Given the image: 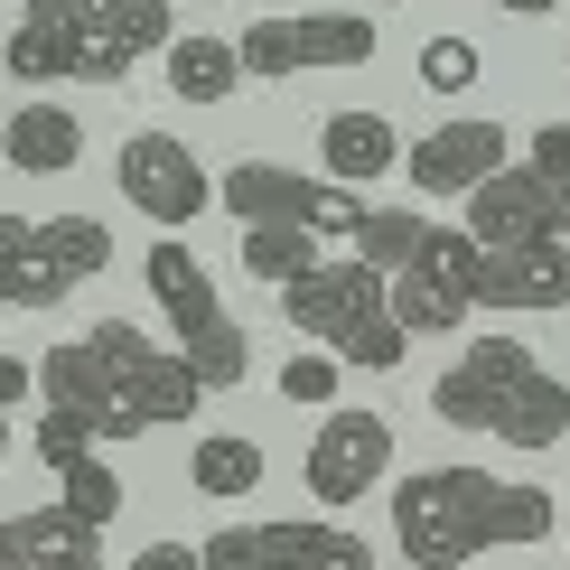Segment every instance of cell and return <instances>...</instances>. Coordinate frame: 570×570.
<instances>
[{
	"label": "cell",
	"mask_w": 570,
	"mask_h": 570,
	"mask_svg": "<svg viewBox=\"0 0 570 570\" xmlns=\"http://www.w3.org/2000/svg\"><path fill=\"white\" fill-rule=\"evenodd\" d=\"M478 308H570V244H533V253H487L478 263Z\"/></svg>",
	"instance_id": "cell-16"
},
{
	"label": "cell",
	"mask_w": 570,
	"mask_h": 570,
	"mask_svg": "<svg viewBox=\"0 0 570 570\" xmlns=\"http://www.w3.org/2000/svg\"><path fill=\"white\" fill-rule=\"evenodd\" d=\"M94 19H104V0H19L10 76H19V85H85Z\"/></svg>",
	"instance_id": "cell-11"
},
{
	"label": "cell",
	"mask_w": 570,
	"mask_h": 570,
	"mask_svg": "<svg viewBox=\"0 0 570 570\" xmlns=\"http://www.w3.org/2000/svg\"><path fill=\"white\" fill-rule=\"evenodd\" d=\"M29 449H38V468H47V478H66V468H85L94 449H104V431H94L85 412H38Z\"/></svg>",
	"instance_id": "cell-27"
},
{
	"label": "cell",
	"mask_w": 570,
	"mask_h": 570,
	"mask_svg": "<svg viewBox=\"0 0 570 570\" xmlns=\"http://www.w3.org/2000/svg\"><path fill=\"white\" fill-rule=\"evenodd\" d=\"M244 76H346V66L374 57V19L365 10H281V19H253L244 38Z\"/></svg>",
	"instance_id": "cell-7"
},
{
	"label": "cell",
	"mask_w": 570,
	"mask_h": 570,
	"mask_svg": "<svg viewBox=\"0 0 570 570\" xmlns=\"http://www.w3.org/2000/svg\"><path fill=\"white\" fill-rule=\"evenodd\" d=\"M421 85H431V94H468V85H478V47H468V38H431V47H421Z\"/></svg>",
	"instance_id": "cell-30"
},
{
	"label": "cell",
	"mask_w": 570,
	"mask_h": 570,
	"mask_svg": "<svg viewBox=\"0 0 570 570\" xmlns=\"http://www.w3.org/2000/svg\"><path fill=\"white\" fill-rule=\"evenodd\" d=\"M131 570H206V542H150Z\"/></svg>",
	"instance_id": "cell-32"
},
{
	"label": "cell",
	"mask_w": 570,
	"mask_h": 570,
	"mask_svg": "<svg viewBox=\"0 0 570 570\" xmlns=\"http://www.w3.org/2000/svg\"><path fill=\"white\" fill-rule=\"evenodd\" d=\"M431 234H440V225H431V216H412V206H374L365 234H355V263H374L384 281H402L421 253H431Z\"/></svg>",
	"instance_id": "cell-25"
},
{
	"label": "cell",
	"mask_w": 570,
	"mask_h": 570,
	"mask_svg": "<svg viewBox=\"0 0 570 570\" xmlns=\"http://www.w3.org/2000/svg\"><path fill=\"white\" fill-rule=\"evenodd\" d=\"M38 393V355H0V402H29Z\"/></svg>",
	"instance_id": "cell-33"
},
{
	"label": "cell",
	"mask_w": 570,
	"mask_h": 570,
	"mask_svg": "<svg viewBox=\"0 0 570 570\" xmlns=\"http://www.w3.org/2000/svg\"><path fill=\"white\" fill-rule=\"evenodd\" d=\"M38 393H47V412H85L94 431H112V374H104V355H94V337L47 346L38 355Z\"/></svg>",
	"instance_id": "cell-20"
},
{
	"label": "cell",
	"mask_w": 570,
	"mask_h": 570,
	"mask_svg": "<svg viewBox=\"0 0 570 570\" xmlns=\"http://www.w3.org/2000/svg\"><path fill=\"white\" fill-rule=\"evenodd\" d=\"M150 47H159V57L178 47V10H169V0H104L94 47H85V85H122Z\"/></svg>",
	"instance_id": "cell-14"
},
{
	"label": "cell",
	"mask_w": 570,
	"mask_h": 570,
	"mask_svg": "<svg viewBox=\"0 0 570 570\" xmlns=\"http://www.w3.org/2000/svg\"><path fill=\"white\" fill-rule=\"evenodd\" d=\"M514 169V131L487 122V112H468V122H440L412 140V159H402V178L421 187V197H478L487 178Z\"/></svg>",
	"instance_id": "cell-9"
},
{
	"label": "cell",
	"mask_w": 570,
	"mask_h": 570,
	"mask_svg": "<svg viewBox=\"0 0 570 570\" xmlns=\"http://www.w3.org/2000/svg\"><path fill=\"white\" fill-rule=\"evenodd\" d=\"M0 159H10L19 178H57V169H76V159H85V122L66 104H19L10 131H0Z\"/></svg>",
	"instance_id": "cell-18"
},
{
	"label": "cell",
	"mask_w": 570,
	"mask_h": 570,
	"mask_svg": "<svg viewBox=\"0 0 570 570\" xmlns=\"http://www.w3.org/2000/svg\"><path fill=\"white\" fill-rule=\"evenodd\" d=\"M393 318L412 327V337H449V327L478 318V291H468L459 272H440V263H412L393 281Z\"/></svg>",
	"instance_id": "cell-21"
},
{
	"label": "cell",
	"mask_w": 570,
	"mask_h": 570,
	"mask_svg": "<svg viewBox=\"0 0 570 570\" xmlns=\"http://www.w3.org/2000/svg\"><path fill=\"white\" fill-rule=\"evenodd\" d=\"M468 234H478L487 253H533V244H561V225H552V187H542L533 169L487 178L478 197H468Z\"/></svg>",
	"instance_id": "cell-13"
},
{
	"label": "cell",
	"mask_w": 570,
	"mask_h": 570,
	"mask_svg": "<svg viewBox=\"0 0 570 570\" xmlns=\"http://www.w3.org/2000/svg\"><path fill=\"white\" fill-rule=\"evenodd\" d=\"M281 318H291L299 346H327L337 365H365V374H393L412 355V327L393 318V281L355 253H327L308 281L281 291Z\"/></svg>",
	"instance_id": "cell-2"
},
{
	"label": "cell",
	"mask_w": 570,
	"mask_h": 570,
	"mask_svg": "<svg viewBox=\"0 0 570 570\" xmlns=\"http://www.w3.org/2000/svg\"><path fill=\"white\" fill-rule=\"evenodd\" d=\"M524 374H533V346L505 337V327H487V337H468V355L431 384V412L459 421V431H495V402L524 384Z\"/></svg>",
	"instance_id": "cell-12"
},
{
	"label": "cell",
	"mask_w": 570,
	"mask_h": 570,
	"mask_svg": "<svg viewBox=\"0 0 570 570\" xmlns=\"http://www.w3.org/2000/svg\"><path fill=\"white\" fill-rule=\"evenodd\" d=\"M318 159H327L337 187L365 197V178H393L402 159H412V140H402L384 112H327V122H318Z\"/></svg>",
	"instance_id": "cell-17"
},
{
	"label": "cell",
	"mask_w": 570,
	"mask_h": 570,
	"mask_svg": "<svg viewBox=\"0 0 570 570\" xmlns=\"http://www.w3.org/2000/svg\"><path fill=\"white\" fill-rule=\"evenodd\" d=\"M57 505H66V514H85V524L104 533L112 514H122V478H112L104 459H85V468H66V478H57Z\"/></svg>",
	"instance_id": "cell-28"
},
{
	"label": "cell",
	"mask_w": 570,
	"mask_h": 570,
	"mask_svg": "<svg viewBox=\"0 0 570 570\" xmlns=\"http://www.w3.org/2000/svg\"><path fill=\"white\" fill-rule=\"evenodd\" d=\"M561 524V505L533 478H487V468H421L393 487V542L421 570H459L478 552H514Z\"/></svg>",
	"instance_id": "cell-1"
},
{
	"label": "cell",
	"mask_w": 570,
	"mask_h": 570,
	"mask_svg": "<svg viewBox=\"0 0 570 570\" xmlns=\"http://www.w3.org/2000/svg\"><path fill=\"white\" fill-rule=\"evenodd\" d=\"M272 570H374V542H355L346 524H253Z\"/></svg>",
	"instance_id": "cell-22"
},
{
	"label": "cell",
	"mask_w": 570,
	"mask_h": 570,
	"mask_svg": "<svg viewBox=\"0 0 570 570\" xmlns=\"http://www.w3.org/2000/svg\"><path fill=\"white\" fill-rule=\"evenodd\" d=\"M112 178H122V197H131L159 234H187L206 206H216V178L197 169V150H187L178 131H131L122 159H112Z\"/></svg>",
	"instance_id": "cell-8"
},
{
	"label": "cell",
	"mask_w": 570,
	"mask_h": 570,
	"mask_svg": "<svg viewBox=\"0 0 570 570\" xmlns=\"http://www.w3.org/2000/svg\"><path fill=\"white\" fill-rule=\"evenodd\" d=\"M337 355L327 346H291V365H281V402H337Z\"/></svg>",
	"instance_id": "cell-29"
},
{
	"label": "cell",
	"mask_w": 570,
	"mask_h": 570,
	"mask_svg": "<svg viewBox=\"0 0 570 570\" xmlns=\"http://www.w3.org/2000/svg\"><path fill=\"white\" fill-rule=\"evenodd\" d=\"M85 337L112 374V431L104 440H140V431H169V421H197V402L216 393L178 346H150V327H131V318H94Z\"/></svg>",
	"instance_id": "cell-3"
},
{
	"label": "cell",
	"mask_w": 570,
	"mask_h": 570,
	"mask_svg": "<svg viewBox=\"0 0 570 570\" xmlns=\"http://www.w3.org/2000/svg\"><path fill=\"white\" fill-rule=\"evenodd\" d=\"M487 440H505V449H524V459H542V449H561L570 440V384H552V374H524L505 402H495V431Z\"/></svg>",
	"instance_id": "cell-19"
},
{
	"label": "cell",
	"mask_w": 570,
	"mask_h": 570,
	"mask_svg": "<svg viewBox=\"0 0 570 570\" xmlns=\"http://www.w3.org/2000/svg\"><path fill=\"white\" fill-rule=\"evenodd\" d=\"M384 468H393V421L384 412H327L318 440H308V495L318 505H365Z\"/></svg>",
	"instance_id": "cell-10"
},
{
	"label": "cell",
	"mask_w": 570,
	"mask_h": 570,
	"mask_svg": "<svg viewBox=\"0 0 570 570\" xmlns=\"http://www.w3.org/2000/svg\"><path fill=\"white\" fill-rule=\"evenodd\" d=\"M365 10H402V0H365Z\"/></svg>",
	"instance_id": "cell-34"
},
{
	"label": "cell",
	"mask_w": 570,
	"mask_h": 570,
	"mask_svg": "<svg viewBox=\"0 0 570 570\" xmlns=\"http://www.w3.org/2000/svg\"><path fill=\"white\" fill-rule=\"evenodd\" d=\"M318 263H327V244H318L308 225H253V234H244V272H253V281H272V291L308 281Z\"/></svg>",
	"instance_id": "cell-26"
},
{
	"label": "cell",
	"mask_w": 570,
	"mask_h": 570,
	"mask_svg": "<svg viewBox=\"0 0 570 570\" xmlns=\"http://www.w3.org/2000/svg\"><path fill=\"white\" fill-rule=\"evenodd\" d=\"M206 570H272V552H263V533H253V524H234V533L206 542Z\"/></svg>",
	"instance_id": "cell-31"
},
{
	"label": "cell",
	"mask_w": 570,
	"mask_h": 570,
	"mask_svg": "<svg viewBox=\"0 0 570 570\" xmlns=\"http://www.w3.org/2000/svg\"><path fill=\"white\" fill-rule=\"evenodd\" d=\"M0 570H104V533L66 505H38V514H10L0 524Z\"/></svg>",
	"instance_id": "cell-15"
},
{
	"label": "cell",
	"mask_w": 570,
	"mask_h": 570,
	"mask_svg": "<svg viewBox=\"0 0 570 570\" xmlns=\"http://www.w3.org/2000/svg\"><path fill=\"white\" fill-rule=\"evenodd\" d=\"M112 263V234L104 216H0V299L10 308H57L76 281H94Z\"/></svg>",
	"instance_id": "cell-5"
},
{
	"label": "cell",
	"mask_w": 570,
	"mask_h": 570,
	"mask_svg": "<svg viewBox=\"0 0 570 570\" xmlns=\"http://www.w3.org/2000/svg\"><path fill=\"white\" fill-rule=\"evenodd\" d=\"M187 487L216 495V505L253 495V487H263V440H244V431H206V440H197V459H187Z\"/></svg>",
	"instance_id": "cell-24"
},
{
	"label": "cell",
	"mask_w": 570,
	"mask_h": 570,
	"mask_svg": "<svg viewBox=\"0 0 570 570\" xmlns=\"http://www.w3.org/2000/svg\"><path fill=\"white\" fill-rule=\"evenodd\" d=\"M225 216L244 234L253 225H308L318 244H355L374 206L355 197V187H337V178H299V169H281V159H234L225 169Z\"/></svg>",
	"instance_id": "cell-6"
},
{
	"label": "cell",
	"mask_w": 570,
	"mask_h": 570,
	"mask_svg": "<svg viewBox=\"0 0 570 570\" xmlns=\"http://www.w3.org/2000/svg\"><path fill=\"white\" fill-rule=\"evenodd\" d=\"M140 272H150L159 318L178 327V355H187V365H197L216 393H234V384L253 374V346H244V327H234V308L216 299L206 263H197V253H187L178 234H169V244H150V263H140Z\"/></svg>",
	"instance_id": "cell-4"
},
{
	"label": "cell",
	"mask_w": 570,
	"mask_h": 570,
	"mask_svg": "<svg viewBox=\"0 0 570 570\" xmlns=\"http://www.w3.org/2000/svg\"><path fill=\"white\" fill-rule=\"evenodd\" d=\"M234 85H253L234 38H178L169 47V94H178V104H225Z\"/></svg>",
	"instance_id": "cell-23"
}]
</instances>
